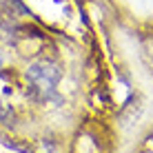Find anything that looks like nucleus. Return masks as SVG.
I'll return each mask as SVG.
<instances>
[{"label":"nucleus","mask_w":153,"mask_h":153,"mask_svg":"<svg viewBox=\"0 0 153 153\" xmlns=\"http://www.w3.org/2000/svg\"><path fill=\"white\" fill-rule=\"evenodd\" d=\"M11 115H13V111H11V104H9L4 98H0V120H9Z\"/></svg>","instance_id":"obj_2"},{"label":"nucleus","mask_w":153,"mask_h":153,"mask_svg":"<svg viewBox=\"0 0 153 153\" xmlns=\"http://www.w3.org/2000/svg\"><path fill=\"white\" fill-rule=\"evenodd\" d=\"M27 78L40 91H53L56 84L60 82V69H58L53 62H47V60L33 62L27 69Z\"/></svg>","instance_id":"obj_1"}]
</instances>
